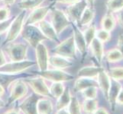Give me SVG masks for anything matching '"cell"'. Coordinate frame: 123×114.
Instances as JSON below:
<instances>
[{
    "instance_id": "obj_8",
    "label": "cell",
    "mask_w": 123,
    "mask_h": 114,
    "mask_svg": "<svg viewBox=\"0 0 123 114\" xmlns=\"http://www.w3.org/2000/svg\"><path fill=\"white\" fill-rule=\"evenodd\" d=\"M6 51L11 61H22L26 60L28 46L24 43H10L6 48Z\"/></svg>"
},
{
    "instance_id": "obj_33",
    "label": "cell",
    "mask_w": 123,
    "mask_h": 114,
    "mask_svg": "<svg viewBox=\"0 0 123 114\" xmlns=\"http://www.w3.org/2000/svg\"><path fill=\"white\" fill-rule=\"evenodd\" d=\"M108 74L112 79L116 80V81L123 80V67L117 66L111 68L109 69Z\"/></svg>"
},
{
    "instance_id": "obj_45",
    "label": "cell",
    "mask_w": 123,
    "mask_h": 114,
    "mask_svg": "<svg viewBox=\"0 0 123 114\" xmlns=\"http://www.w3.org/2000/svg\"><path fill=\"white\" fill-rule=\"evenodd\" d=\"M55 114H70L68 110H67V108H63L61 109H58V110L56 111Z\"/></svg>"
},
{
    "instance_id": "obj_3",
    "label": "cell",
    "mask_w": 123,
    "mask_h": 114,
    "mask_svg": "<svg viewBox=\"0 0 123 114\" xmlns=\"http://www.w3.org/2000/svg\"><path fill=\"white\" fill-rule=\"evenodd\" d=\"M22 36L25 40H26L33 48H35L37 45L48 40L41 33L40 29L35 25H24Z\"/></svg>"
},
{
    "instance_id": "obj_18",
    "label": "cell",
    "mask_w": 123,
    "mask_h": 114,
    "mask_svg": "<svg viewBox=\"0 0 123 114\" xmlns=\"http://www.w3.org/2000/svg\"><path fill=\"white\" fill-rule=\"evenodd\" d=\"M49 65L53 67L55 69H64L73 65V62L70 60L58 55H54L49 57Z\"/></svg>"
},
{
    "instance_id": "obj_11",
    "label": "cell",
    "mask_w": 123,
    "mask_h": 114,
    "mask_svg": "<svg viewBox=\"0 0 123 114\" xmlns=\"http://www.w3.org/2000/svg\"><path fill=\"white\" fill-rule=\"evenodd\" d=\"M35 49V55H36V65L38 67L39 71H45L48 69L49 66V54L47 46L43 42L38 43Z\"/></svg>"
},
{
    "instance_id": "obj_4",
    "label": "cell",
    "mask_w": 123,
    "mask_h": 114,
    "mask_svg": "<svg viewBox=\"0 0 123 114\" xmlns=\"http://www.w3.org/2000/svg\"><path fill=\"white\" fill-rule=\"evenodd\" d=\"M52 52L55 53V55H58L68 60H75L77 57V48L75 46L74 37L71 36L63 41L60 42V43L53 49Z\"/></svg>"
},
{
    "instance_id": "obj_13",
    "label": "cell",
    "mask_w": 123,
    "mask_h": 114,
    "mask_svg": "<svg viewBox=\"0 0 123 114\" xmlns=\"http://www.w3.org/2000/svg\"><path fill=\"white\" fill-rule=\"evenodd\" d=\"M71 25H72V28H73V32H74L73 37H74L76 48L79 51V53L81 54L83 59H84V57L86 55V50L88 46L86 44V40L84 38L83 33L80 30V28L76 24L71 23Z\"/></svg>"
},
{
    "instance_id": "obj_37",
    "label": "cell",
    "mask_w": 123,
    "mask_h": 114,
    "mask_svg": "<svg viewBox=\"0 0 123 114\" xmlns=\"http://www.w3.org/2000/svg\"><path fill=\"white\" fill-rule=\"evenodd\" d=\"M10 17V10L8 7L0 8V22H3Z\"/></svg>"
},
{
    "instance_id": "obj_48",
    "label": "cell",
    "mask_w": 123,
    "mask_h": 114,
    "mask_svg": "<svg viewBox=\"0 0 123 114\" xmlns=\"http://www.w3.org/2000/svg\"><path fill=\"white\" fill-rule=\"evenodd\" d=\"M86 2H87V4H88V6H90V7H93L96 0H86Z\"/></svg>"
},
{
    "instance_id": "obj_5",
    "label": "cell",
    "mask_w": 123,
    "mask_h": 114,
    "mask_svg": "<svg viewBox=\"0 0 123 114\" xmlns=\"http://www.w3.org/2000/svg\"><path fill=\"white\" fill-rule=\"evenodd\" d=\"M25 18V10H23L19 15L15 16V18L13 20V22H12L9 29L8 30L6 37L3 42V45L13 42L21 34L24 27Z\"/></svg>"
},
{
    "instance_id": "obj_16",
    "label": "cell",
    "mask_w": 123,
    "mask_h": 114,
    "mask_svg": "<svg viewBox=\"0 0 123 114\" xmlns=\"http://www.w3.org/2000/svg\"><path fill=\"white\" fill-rule=\"evenodd\" d=\"M122 88V85L119 81H116L111 78V85H110V88L109 91V94H108V102L109 103L110 107H111L112 111H115V109L116 107V99L117 97L119 94L120 91Z\"/></svg>"
},
{
    "instance_id": "obj_31",
    "label": "cell",
    "mask_w": 123,
    "mask_h": 114,
    "mask_svg": "<svg viewBox=\"0 0 123 114\" xmlns=\"http://www.w3.org/2000/svg\"><path fill=\"white\" fill-rule=\"evenodd\" d=\"M96 28L95 25L90 24L89 26H87L86 30L83 33L88 46H90L91 42L96 38Z\"/></svg>"
},
{
    "instance_id": "obj_46",
    "label": "cell",
    "mask_w": 123,
    "mask_h": 114,
    "mask_svg": "<svg viewBox=\"0 0 123 114\" xmlns=\"http://www.w3.org/2000/svg\"><path fill=\"white\" fill-rule=\"evenodd\" d=\"M2 1L4 2V3H5L6 5L10 6V5H13V4L15 2L16 0H2Z\"/></svg>"
},
{
    "instance_id": "obj_23",
    "label": "cell",
    "mask_w": 123,
    "mask_h": 114,
    "mask_svg": "<svg viewBox=\"0 0 123 114\" xmlns=\"http://www.w3.org/2000/svg\"><path fill=\"white\" fill-rule=\"evenodd\" d=\"M95 18V9L93 7L87 6L80 17L78 22V24L81 27L89 26Z\"/></svg>"
},
{
    "instance_id": "obj_30",
    "label": "cell",
    "mask_w": 123,
    "mask_h": 114,
    "mask_svg": "<svg viewBox=\"0 0 123 114\" xmlns=\"http://www.w3.org/2000/svg\"><path fill=\"white\" fill-rule=\"evenodd\" d=\"M106 8L108 13H117L123 8V0H108Z\"/></svg>"
},
{
    "instance_id": "obj_51",
    "label": "cell",
    "mask_w": 123,
    "mask_h": 114,
    "mask_svg": "<svg viewBox=\"0 0 123 114\" xmlns=\"http://www.w3.org/2000/svg\"><path fill=\"white\" fill-rule=\"evenodd\" d=\"M80 114H82V113H80Z\"/></svg>"
},
{
    "instance_id": "obj_27",
    "label": "cell",
    "mask_w": 123,
    "mask_h": 114,
    "mask_svg": "<svg viewBox=\"0 0 123 114\" xmlns=\"http://www.w3.org/2000/svg\"><path fill=\"white\" fill-rule=\"evenodd\" d=\"M50 95L53 98L57 99L65 91L66 87L63 82H52L51 85L49 87Z\"/></svg>"
},
{
    "instance_id": "obj_15",
    "label": "cell",
    "mask_w": 123,
    "mask_h": 114,
    "mask_svg": "<svg viewBox=\"0 0 123 114\" xmlns=\"http://www.w3.org/2000/svg\"><path fill=\"white\" fill-rule=\"evenodd\" d=\"M96 81L98 83V87L101 90L105 100L108 99L109 91L111 85V78L108 72L103 68L100 70L96 77Z\"/></svg>"
},
{
    "instance_id": "obj_34",
    "label": "cell",
    "mask_w": 123,
    "mask_h": 114,
    "mask_svg": "<svg viewBox=\"0 0 123 114\" xmlns=\"http://www.w3.org/2000/svg\"><path fill=\"white\" fill-rule=\"evenodd\" d=\"M81 93L85 99H96L98 95V87H89L82 91Z\"/></svg>"
},
{
    "instance_id": "obj_28",
    "label": "cell",
    "mask_w": 123,
    "mask_h": 114,
    "mask_svg": "<svg viewBox=\"0 0 123 114\" xmlns=\"http://www.w3.org/2000/svg\"><path fill=\"white\" fill-rule=\"evenodd\" d=\"M105 56L106 60L110 63H116L123 60L122 54L118 48H114L109 50Z\"/></svg>"
},
{
    "instance_id": "obj_22",
    "label": "cell",
    "mask_w": 123,
    "mask_h": 114,
    "mask_svg": "<svg viewBox=\"0 0 123 114\" xmlns=\"http://www.w3.org/2000/svg\"><path fill=\"white\" fill-rule=\"evenodd\" d=\"M103 69L102 67L94 66V65H86L80 69L78 72L77 76L78 78L83 77V78H96L100 70Z\"/></svg>"
},
{
    "instance_id": "obj_32",
    "label": "cell",
    "mask_w": 123,
    "mask_h": 114,
    "mask_svg": "<svg viewBox=\"0 0 123 114\" xmlns=\"http://www.w3.org/2000/svg\"><path fill=\"white\" fill-rule=\"evenodd\" d=\"M70 114H80L81 113V104L76 97H72L70 102L67 107Z\"/></svg>"
},
{
    "instance_id": "obj_39",
    "label": "cell",
    "mask_w": 123,
    "mask_h": 114,
    "mask_svg": "<svg viewBox=\"0 0 123 114\" xmlns=\"http://www.w3.org/2000/svg\"><path fill=\"white\" fill-rule=\"evenodd\" d=\"M117 46H118L117 48L120 50V52L122 53V56H123V34H120L119 37H118Z\"/></svg>"
},
{
    "instance_id": "obj_41",
    "label": "cell",
    "mask_w": 123,
    "mask_h": 114,
    "mask_svg": "<svg viewBox=\"0 0 123 114\" xmlns=\"http://www.w3.org/2000/svg\"><path fill=\"white\" fill-rule=\"evenodd\" d=\"M116 103L118 105H123V87L120 91L119 94H118L117 99H116Z\"/></svg>"
},
{
    "instance_id": "obj_10",
    "label": "cell",
    "mask_w": 123,
    "mask_h": 114,
    "mask_svg": "<svg viewBox=\"0 0 123 114\" xmlns=\"http://www.w3.org/2000/svg\"><path fill=\"white\" fill-rule=\"evenodd\" d=\"M54 2H52L50 5L48 6L44 7H37L35 9L32 10V12L29 15V16L26 18L24 23V25H35L36 24H38L39 22H42L46 16L48 15L50 10L53 8V5Z\"/></svg>"
},
{
    "instance_id": "obj_12",
    "label": "cell",
    "mask_w": 123,
    "mask_h": 114,
    "mask_svg": "<svg viewBox=\"0 0 123 114\" xmlns=\"http://www.w3.org/2000/svg\"><path fill=\"white\" fill-rule=\"evenodd\" d=\"M88 6L86 0H79L77 2L70 5L69 7L66 8V15L69 20L73 22H77L81 17L85 8Z\"/></svg>"
},
{
    "instance_id": "obj_9",
    "label": "cell",
    "mask_w": 123,
    "mask_h": 114,
    "mask_svg": "<svg viewBox=\"0 0 123 114\" xmlns=\"http://www.w3.org/2000/svg\"><path fill=\"white\" fill-rule=\"evenodd\" d=\"M25 81L35 94L44 97V98H52L50 93L49 87L47 84L45 79L37 75V77L28 79Z\"/></svg>"
},
{
    "instance_id": "obj_25",
    "label": "cell",
    "mask_w": 123,
    "mask_h": 114,
    "mask_svg": "<svg viewBox=\"0 0 123 114\" xmlns=\"http://www.w3.org/2000/svg\"><path fill=\"white\" fill-rule=\"evenodd\" d=\"M116 26V20L111 13H107L103 17L101 21L102 29L109 32H112Z\"/></svg>"
},
{
    "instance_id": "obj_6",
    "label": "cell",
    "mask_w": 123,
    "mask_h": 114,
    "mask_svg": "<svg viewBox=\"0 0 123 114\" xmlns=\"http://www.w3.org/2000/svg\"><path fill=\"white\" fill-rule=\"evenodd\" d=\"M50 18L51 24L58 36L71 24L70 21L67 18L65 12L57 8H52V11L50 10Z\"/></svg>"
},
{
    "instance_id": "obj_47",
    "label": "cell",
    "mask_w": 123,
    "mask_h": 114,
    "mask_svg": "<svg viewBox=\"0 0 123 114\" xmlns=\"http://www.w3.org/2000/svg\"><path fill=\"white\" fill-rule=\"evenodd\" d=\"M5 93H6L5 88H4V87H3L2 84H0V98H1L4 94H5Z\"/></svg>"
},
{
    "instance_id": "obj_40",
    "label": "cell",
    "mask_w": 123,
    "mask_h": 114,
    "mask_svg": "<svg viewBox=\"0 0 123 114\" xmlns=\"http://www.w3.org/2000/svg\"><path fill=\"white\" fill-rule=\"evenodd\" d=\"M54 2H59L62 4H67V5H71L75 2H77L79 0H52Z\"/></svg>"
},
{
    "instance_id": "obj_26",
    "label": "cell",
    "mask_w": 123,
    "mask_h": 114,
    "mask_svg": "<svg viewBox=\"0 0 123 114\" xmlns=\"http://www.w3.org/2000/svg\"><path fill=\"white\" fill-rule=\"evenodd\" d=\"M99 107V102L96 99H84L81 103V111L86 114H92Z\"/></svg>"
},
{
    "instance_id": "obj_7",
    "label": "cell",
    "mask_w": 123,
    "mask_h": 114,
    "mask_svg": "<svg viewBox=\"0 0 123 114\" xmlns=\"http://www.w3.org/2000/svg\"><path fill=\"white\" fill-rule=\"evenodd\" d=\"M37 75L51 82H66L72 81L74 75L67 73L62 69H47L45 71H39Z\"/></svg>"
},
{
    "instance_id": "obj_38",
    "label": "cell",
    "mask_w": 123,
    "mask_h": 114,
    "mask_svg": "<svg viewBox=\"0 0 123 114\" xmlns=\"http://www.w3.org/2000/svg\"><path fill=\"white\" fill-rule=\"evenodd\" d=\"M116 22L121 27L123 28V8L117 12L116 15Z\"/></svg>"
},
{
    "instance_id": "obj_21",
    "label": "cell",
    "mask_w": 123,
    "mask_h": 114,
    "mask_svg": "<svg viewBox=\"0 0 123 114\" xmlns=\"http://www.w3.org/2000/svg\"><path fill=\"white\" fill-rule=\"evenodd\" d=\"M37 110L38 114H51L54 111V103L49 98H38L37 102Z\"/></svg>"
},
{
    "instance_id": "obj_50",
    "label": "cell",
    "mask_w": 123,
    "mask_h": 114,
    "mask_svg": "<svg viewBox=\"0 0 123 114\" xmlns=\"http://www.w3.org/2000/svg\"><path fill=\"white\" fill-rule=\"evenodd\" d=\"M22 1H28V0H22Z\"/></svg>"
},
{
    "instance_id": "obj_19",
    "label": "cell",
    "mask_w": 123,
    "mask_h": 114,
    "mask_svg": "<svg viewBox=\"0 0 123 114\" xmlns=\"http://www.w3.org/2000/svg\"><path fill=\"white\" fill-rule=\"evenodd\" d=\"M89 47L90 48L92 55L94 56V58L96 59V60L98 62L99 64H100L105 56L103 43H102V42H100L99 40H97L96 38H95V39L91 42V43L89 46Z\"/></svg>"
},
{
    "instance_id": "obj_43",
    "label": "cell",
    "mask_w": 123,
    "mask_h": 114,
    "mask_svg": "<svg viewBox=\"0 0 123 114\" xmlns=\"http://www.w3.org/2000/svg\"><path fill=\"white\" fill-rule=\"evenodd\" d=\"M6 62H7V61H6V58L5 56V54H4L2 50L0 49V66L6 64Z\"/></svg>"
},
{
    "instance_id": "obj_14",
    "label": "cell",
    "mask_w": 123,
    "mask_h": 114,
    "mask_svg": "<svg viewBox=\"0 0 123 114\" xmlns=\"http://www.w3.org/2000/svg\"><path fill=\"white\" fill-rule=\"evenodd\" d=\"M38 98L35 94H31L22 99L19 105V109L24 114H38L37 110V102Z\"/></svg>"
},
{
    "instance_id": "obj_24",
    "label": "cell",
    "mask_w": 123,
    "mask_h": 114,
    "mask_svg": "<svg viewBox=\"0 0 123 114\" xmlns=\"http://www.w3.org/2000/svg\"><path fill=\"white\" fill-rule=\"evenodd\" d=\"M72 94L70 88H66L65 91H63V93L61 94V96L59 98L57 99L56 105H55V108L56 110L58 109H61L63 108H67L68 107V105L71 100L72 98Z\"/></svg>"
},
{
    "instance_id": "obj_29",
    "label": "cell",
    "mask_w": 123,
    "mask_h": 114,
    "mask_svg": "<svg viewBox=\"0 0 123 114\" xmlns=\"http://www.w3.org/2000/svg\"><path fill=\"white\" fill-rule=\"evenodd\" d=\"M45 0H28V1H22L18 4V7L22 10H33L39 7Z\"/></svg>"
},
{
    "instance_id": "obj_44",
    "label": "cell",
    "mask_w": 123,
    "mask_h": 114,
    "mask_svg": "<svg viewBox=\"0 0 123 114\" xmlns=\"http://www.w3.org/2000/svg\"><path fill=\"white\" fill-rule=\"evenodd\" d=\"M3 114H20V111L17 110L15 109H11L5 112Z\"/></svg>"
},
{
    "instance_id": "obj_1",
    "label": "cell",
    "mask_w": 123,
    "mask_h": 114,
    "mask_svg": "<svg viewBox=\"0 0 123 114\" xmlns=\"http://www.w3.org/2000/svg\"><path fill=\"white\" fill-rule=\"evenodd\" d=\"M8 91L9 93V101L12 103L15 101L21 100L27 96L28 93V85L25 80L17 78L12 81L8 86Z\"/></svg>"
},
{
    "instance_id": "obj_36",
    "label": "cell",
    "mask_w": 123,
    "mask_h": 114,
    "mask_svg": "<svg viewBox=\"0 0 123 114\" xmlns=\"http://www.w3.org/2000/svg\"><path fill=\"white\" fill-rule=\"evenodd\" d=\"M15 18V16L9 17L8 19L3 21V22H0V35L2 34L3 33L8 31Z\"/></svg>"
},
{
    "instance_id": "obj_35",
    "label": "cell",
    "mask_w": 123,
    "mask_h": 114,
    "mask_svg": "<svg viewBox=\"0 0 123 114\" xmlns=\"http://www.w3.org/2000/svg\"><path fill=\"white\" fill-rule=\"evenodd\" d=\"M96 38L99 40L103 43H105L108 42L111 39V32H109L103 29H99V30H96Z\"/></svg>"
},
{
    "instance_id": "obj_2",
    "label": "cell",
    "mask_w": 123,
    "mask_h": 114,
    "mask_svg": "<svg viewBox=\"0 0 123 114\" xmlns=\"http://www.w3.org/2000/svg\"><path fill=\"white\" fill-rule=\"evenodd\" d=\"M35 65L36 62L28 60L15 62L11 61L10 62H6V64L0 66V74L15 75L23 72Z\"/></svg>"
},
{
    "instance_id": "obj_20",
    "label": "cell",
    "mask_w": 123,
    "mask_h": 114,
    "mask_svg": "<svg viewBox=\"0 0 123 114\" xmlns=\"http://www.w3.org/2000/svg\"><path fill=\"white\" fill-rule=\"evenodd\" d=\"M92 86L98 87V83H97L96 78L80 77L74 82V89L76 92H81L86 88Z\"/></svg>"
},
{
    "instance_id": "obj_42",
    "label": "cell",
    "mask_w": 123,
    "mask_h": 114,
    "mask_svg": "<svg viewBox=\"0 0 123 114\" xmlns=\"http://www.w3.org/2000/svg\"><path fill=\"white\" fill-rule=\"evenodd\" d=\"M92 114H109V113L108 112L106 109H105L103 107H98Z\"/></svg>"
},
{
    "instance_id": "obj_49",
    "label": "cell",
    "mask_w": 123,
    "mask_h": 114,
    "mask_svg": "<svg viewBox=\"0 0 123 114\" xmlns=\"http://www.w3.org/2000/svg\"><path fill=\"white\" fill-rule=\"evenodd\" d=\"M5 107H6V103L4 102L1 98H0V109Z\"/></svg>"
},
{
    "instance_id": "obj_17",
    "label": "cell",
    "mask_w": 123,
    "mask_h": 114,
    "mask_svg": "<svg viewBox=\"0 0 123 114\" xmlns=\"http://www.w3.org/2000/svg\"><path fill=\"white\" fill-rule=\"evenodd\" d=\"M38 24H39L38 28L40 29V31H41V33H43L44 36L47 39L57 42V43H60V40H59L58 35L57 34V33L54 29L51 24L44 20L39 22Z\"/></svg>"
}]
</instances>
